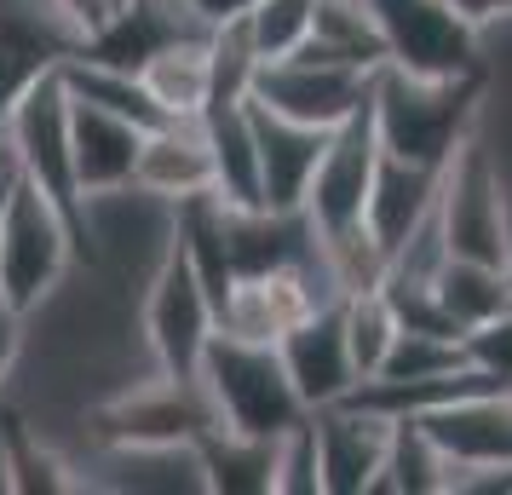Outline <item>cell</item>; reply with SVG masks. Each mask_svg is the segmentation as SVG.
<instances>
[{"label":"cell","instance_id":"d6986e66","mask_svg":"<svg viewBox=\"0 0 512 495\" xmlns=\"http://www.w3.org/2000/svg\"><path fill=\"white\" fill-rule=\"evenodd\" d=\"M438 300H443V311L461 323V334H472L478 323H489L495 311L512 306V271L507 265H484V260L449 254L443 271H438Z\"/></svg>","mask_w":512,"mask_h":495},{"label":"cell","instance_id":"ba28073f","mask_svg":"<svg viewBox=\"0 0 512 495\" xmlns=\"http://www.w3.org/2000/svg\"><path fill=\"white\" fill-rule=\"evenodd\" d=\"M374 70L357 64H334V58H311V52H288V58H265L254 75L248 98L271 104L277 116L311 121V127H346L363 104H369Z\"/></svg>","mask_w":512,"mask_h":495},{"label":"cell","instance_id":"44dd1931","mask_svg":"<svg viewBox=\"0 0 512 495\" xmlns=\"http://www.w3.org/2000/svg\"><path fill=\"white\" fill-rule=\"evenodd\" d=\"M466 363H472V357H466V340H455V334L397 329L392 352H386V363H380L374 380H438V375L466 369Z\"/></svg>","mask_w":512,"mask_h":495},{"label":"cell","instance_id":"52a82bcc","mask_svg":"<svg viewBox=\"0 0 512 495\" xmlns=\"http://www.w3.org/2000/svg\"><path fill=\"white\" fill-rule=\"evenodd\" d=\"M386 64L415 75H484V29L466 24L449 0H369Z\"/></svg>","mask_w":512,"mask_h":495},{"label":"cell","instance_id":"e0dca14e","mask_svg":"<svg viewBox=\"0 0 512 495\" xmlns=\"http://www.w3.org/2000/svg\"><path fill=\"white\" fill-rule=\"evenodd\" d=\"M369 495H449V455L426 432L420 415H397L392 421L386 467H380Z\"/></svg>","mask_w":512,"mask_h":495},{"label":"cell","instance_id":"cb8c5ba5","mask_svg":"<svg viewBox=\"0 0 512 495\" xmlns=\"http://www.w3.org/2000/svg\"><path fill=\"white\" fill-rule=\"evenodd\" d=\"M466 357H472L478 369H489V375H501L512 386V306L495 311L489 323H478V329L466 334Z\"/></svg>","mask_w":512,"mask_h":495},{"label":"cell","instance_id":"9a60e30c","mask_svg":"<svg viewBox=\"0 0 512 495\" xmlns=\"http://www.w3.org/2000/svg\"><path fill=\"white\" fill-rule=\"evenodd\" d=\"M139 190L162 196V202H190L213 190V150H208V127L202 116H179L162 121L144 133V156H139Z\"/></svg>","mask_w":512,"mask_h":495},{"label":"cell","instance_id":"3957f363","mask_svg":"<svg viewBox=\"0 0 512 495\" xmlns=\"http://www.w3.org/2000/svg\"><path fill=\"white\" fill-rule=\"evenodd\" d=\"M6 139H12L18 173H24L29 185L47 190L52 208L70 219L81 265H87L93 260V236H87V196H81V179H75L70 87H64V70H41L24 93L12 98V110H6Z\"/></svg>","mask_w":512,"mask_h":495},{"label":"cell","instance_id":"6da1fadb","mask_svg":"<svg viewBox=\"0 0 512 495\" xmlns=\"http://www.w3.org/2000/svg\"><path fill=\"white\" fill-rule=\"evenodd\" d=\"M369 104H374V127L380 144L392 156L426 167H449V156L461 150V139L478 127L484 110V75H415L380 64L369 81Z\"/></svg>","mask_w":512,"mask_h":495},{"label":"cell","instance_id":"7c38bea8","mask_svg":"<svg viewBox=\"0 0 512 495\" xmlns=\"http://www.w3.org/2000/svg\"><path fill=\"white\" fill-rule=\"evenodd\" d=\"M144 133L139 121L98 110L87 98H70V150H75V179L81 196H110V190L139 185V156H144Z\"/></svg>","mask_w":512,"mask_h":495},{"label":"cell","instance_id":"5bb4252c","mask_svg":"<svg viewBox=\"0 0 512 495\" xmlns=\"http://www.w3.org/2000/svg\"><path fill=\"white\" fill-rule=\"evenodd\" d=\"M438 196H443V167L392 156L380 144V167H374V185H369V236L380 242L386 260L415 236L420 219L438 208Z\"/></svg>","mask_w":512,"mask_h":495},{"label":"cell","instance_id":"5b68a950","mask_svg":"<svg viewBox=\"0 0 512 495\" xmlns=\"http://www.w3.org/2000/svg\"><path fill=\"white\" fill-rule=\"evenodd\" d=\"M443 236L449 254L461 260H484V265H507L512 271V190L507 173L489 150L484 127H472L461 139V150L443 167Z\"/></svg>","mask_w":512,"mask_h":495},{"label":"cell","instance_id":"603a6c76","mask_svg":"<svg viewBox=\"0 0 512 495\" xmlns=\"http://www.w3.org/2000/svg\"><path fill=\"white\" fill-rule=\"evenodd\" d=\"M323 490V455H317V426L305 415L277 438V495H317Z\"/></svg>","mask_w":512,"mask_h":495},{"label":"cell","instance_id":"4316f807","mask_svg":"<svg viewBox=\"0 0 512 495\" xmlns=\"http://www.w3.org/2000/svg\"><path fill=\"white\" fill-rule=\"evenodd\" d=\"M18 179V173H12ZM12 179H0V219H6V196H12Z\"/></svg>","mask_w":512,"mask_h":495},{"label":"cell","instance_id":"8992f818","mask_svg":"<svg viewBox=\"0 0 512 495\" xmlns=\"http://www.w3.org/2000/svg\"><path fill=\"white\" fill-rule=\"evenodd\" d=\"M139 329H144V352L156 357L162 375L196 380L202 357H208V340L219 334V306H213L202 271L179 248V236H173V248L162 254V265L144 283Z\"/></svg>","mask_w":512,"mask_h":495},{"label":"cell","instance_id":"8fae6325","mask_svg":"<svg viewBox=\"0 0 512 495\" xmlns=\"http://www.w3.org/2000/svg\"><path fill=\"white\" fill-rule=\"evenodd\" d=\"M254 110V139H259V173H265V208L271 213H305V196H311V179H317V162L328 150V127H311V121L277 116L271 104L248 98Z\"/></svg>","mask_w":512,"mask_h":495},{"label":"cell","instance_id":"4fadbf2b","mask_svg":"<svg viewBox=\"0 0 512 495\" xmlns=\"http://www.w3.org/2000/svg\"><path fill=\"white\" fill-rule=\"evenodd\" d=\"M104 490H139V495H202L208 490V461L202 444H98L87 461Z\"/></svg>","mask_w":512,"mask_h":495},{"label":"cell","instance_id":"2e32d148","mask_svg":"<svg viewBox=\"0 0 512 495\" xmlns=\"http://www.w3.org/2000/svg\"><path fill=\"white\" fill-rule=\"evenodd\" d=\"M213 150V196L225 208H265V173H259V139L248 98H213L202 110Z\"/></svg>","mask_w":512,"mask_h":495},{"label":"cell","instance_id":"9c48e42d","mask_svg":"<svg viewBox=\"0 0 512 495\" xmlns=\"http://www.w3.org/2000/svg\"><path fill=\"white\" fill-rule=\"evenodd\" d=\"M392 421L363 403H328L311 409L317 426V455H323V495H369L380 467H386V444H392Z\"/></svg>","mask_w":512,"mask_h":495},{"label":"cell","instance_id":"484cf974","mask_svg":"<svg viewBox=\"0 0 512 495\" xmlns=\"http://www.w3.org/2000/svg\"><path fill=\"white\" fill-rule=\"evenodd\" d=\"M18 173V156H12V139H6V127H0V179H12Z\"/></svg>","mask_w":512,"mask_h":495},{"label":"cell","instance_id":"30bf717a","mask_svg":"<svg viewBox=\"0 0 512 495\" xmlns=\"http://www.w3.org/2000/svg\"><path fill=\"white\" fill-rule=\"evenodd\" d=\"M282 363H288V375L300 386L305 409H328V403H346L357 392V363H351V340H346V306L334 300V306L311 311L305 323L277 340Z\"/></svg>","mask_w":512,"mask_h":495},{"label":"cell","instance_id":"7a4b0ae2","mask_svg":"<svg viewBox=\"0 0 512 495\" xmlns=\"http://www.w3.org/2000/svg\"><path fill=\"white\" fill-rule=\"evenodd\" d=\"M196 380L213 403L219 432H236V438H282L288 426H300L311 415L282 352L265 340H242V334L219 329L208 340Z\"/></svg>","mask_w":512,"mask_h":495},{"label":"cell","instance_id":"ffe728a7","mask_svg":"<svg viewBox=\"0 0 512 495\" xmlns=\"http://www.w3.org/2000/svg\"><path fill=\"white\" fill-rule=\"evenodd\" d=\"M346 340H351V363H357V375L363 380H374L380 375V363H386V352H392V340H397V311H392V300H386V288L380 283H369V288H351L346 300ZM357 380V386H363Z\"/></svg>","mask_w":512,"mask_h":495},{"label":"cell","instance_id":"7402d4cb","mask_svg":"<svg viewBox=\"0 0 512 495\" xmlns=\"http://www.w3.org/2000/svg\"><path fill=\"white\" fill-rule=\"evenodd\" d=\"M311 29H317V0H259L248 12V35L259 47V64L300 52L311 41Z\"/></svg>","mask_w":512,"mask_h":495},{"label":"cell","instance_id":"ac0fdd59","mask_svg":"<svg viewBox=\"0 0 512 495\" xmlns=\"http://www.w3.org/2000/svg\"><path fill=\"white\" fill-rule=\"evenodd\" d=\"M139 75L173 121L202 116L213 104V35L208 41H173V47H162Z\"/></svg>","mask_w":512,"mask_h":495},{"label":"cell","instance_id":"277c9868","mask_svg":"<svg viewBox=\"0 0 512 495\" xmlns=\"http://www.w3.org/2000/svg\"><path fill=\"white\" fill-rule=\"evenodd\" d=\"M75 265H81V248H75L70 219L52 208L47 190L18 173L6 196V219H0V300L35 317Z\"/></svg>","mask_w":512,"mask_h":495},{"label":"cell","instance_id":"d4e9b609","mask_svg":"<svg viewBox=\"0 0 512 495\" xmlns=\"http://www.w3.org/2000/svg\"><path fill=\"white\" fill-rule=\"evenodd\" d=\"M185 6H190V12H196L208 29H225V24H242L259 0H185Z\"/></svg>","mask_w":512,"mask_h":495}]
</instances>
